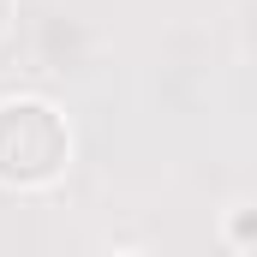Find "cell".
Segmentation results:
<instances>
[{
	"label": "cell",
	"mask_w": 257,
	"mask_h": 257,
	"mask_svg": "<svg viewBox=\"0 0 257 257\" xmlns=\"http://www.w3.org/2000/svg\"><path fill=\"white\" fill-rule=\"evenodd\" d=\"M66 156H72V132L60 108L48 102H0V180L6 186H48L60 180Z\"/></svg>",
	"instance_id": "6da1fadb"
},
{
	"label": "cell",
	"mask_w": 257,
	"mask_h": 257,
	"mask_svg": "<svg viewBox=\"0 0 257 257\" xmlns=\"http://www.w3.org/2000/svg\"><path fill=\"white\" fill-rule=\"evenodd\" d=\"M227 239H233V245H257V209H239V215L227 221Z\"/></svg>",
	"instance_id": "7a4b0ae2"
},
{
	"label": "cell",
	"mask_w": 257,
	"mask_h": 257,
	"mask_svg": "<svg viewBox=\"0 0 257 257\" xmlns=\"http://www.w3.org/2000/svg\"><path fill=\"white\" fill-rule=\"evenodd\" d=\"M6 24H12V0H0V36H6Z\"/></svg>",
	"instance_id": "3957f363"
}]
</instances>
